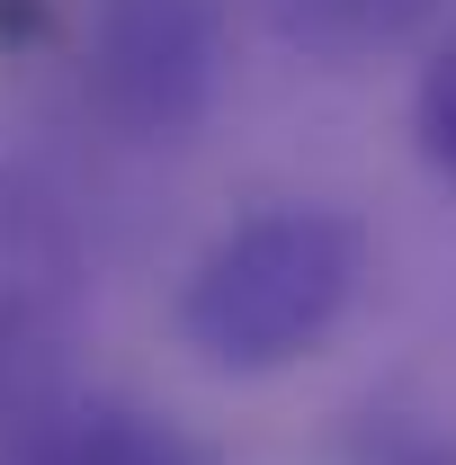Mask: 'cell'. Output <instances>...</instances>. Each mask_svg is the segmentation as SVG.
<instances>
[{
    "label": "cell",
    "instance_id": "obj_1",
    "mask_svg": "<svg viewBox=\"0 0 456 465\" xmlns=\"http://www.w3.org/2000/svg\"><path fill=\"white\" fill-rule=\"evenodd\" d=\"M367 287V224L322 197H278L224 224L179 278V349L215 376H278L349 322Z\"/></svg>",
    "mask_w": 456,
    "mask_h": 465
},
{
    "label": "cell",
    "instance_id": "obj_2",
    "mask_svg": "<svg viewBox=\"0 0 456 465\" xmlns=\"http://www.w3.org/2000/svg\"><path fill=\"white\" fill-rule=\"evenodd\" d=\"M81 90L125 143H188L224 90V0H90Z\"/></svg>",
    "mask_w": 456,
    "mask_h": 465
},
{
    "label": "cell",
    "instance_id": "obj_3",
    "mask_svg": "<svg viewBox=\"0 0 456 465\" xmlns=\"http://www.w3.org/2000/svg\"><path fill=\"white\" fill-rule=\"evenodd\" d=\"M72 287H81V251L55 197L0 162V394H27L55 367L72 331Z\"/></svg>",
    "mask_w": 456,
    "mask_h": 465
},
{
    "label": "cell",
    "instance_id": "obj_4",
    "mask_svg": "<svg viewBox=\"0 0 456 465\" xmlns=\"http://www.w3.org/2000/svg\"><path fill=\"white\" fill-rule=\"evenodd\" d=\"M27 465H206V457L188 448L179 420L144 411L134 394H90V403L55 411V420L36 430Z\"/></svg>",
    "mask_w": 456,
    "mask_h": 465
},
{
    "label": "cell",
    "instance_id": "obj_5",
    "mask_svg": "<svg viewBox=\"0 0 456 465\" xmlns=\"http://www.w3.org/2000/svg\"><path fill=\"white\" fill-rule=\"evenodd\" d=\"M269 18H278L286 45H304V54L322 63H367L402 45V36H421L448 0H260Z\"/></svg>",
    "mask_w": 456,
    "mask_h": 465
},
{
    "label": "cell",
    "instance_id": "obj_6",
    "mask_svg": "<svg viewBox=\"0 0 456 465\" xmlns=\"http://www.w3.org/2000/svg\"><path fill=\"white\" fill-rule=\"evenodd\" d=\"M341 465H456V430L411 403H367L341 439Z\"/></svg>",
    "mask_w": 456,
    "mask_h": 465
},
{
    "label": "cell",
    "instance_id": "obj_7",
    "mask_svg": "<svg viewBox=\"0 0 456 465\" xmlns=\"http://www.w3.org/2000/svg\"><path fill=\"white\" fill-rule=\"evenodd\" d=\"M411 143H421V162L456 188V27L430 45L421 81H411Z\"/></svg>",
    "mask_w": 456,
    "mask_h": 465
}]
</instances>
